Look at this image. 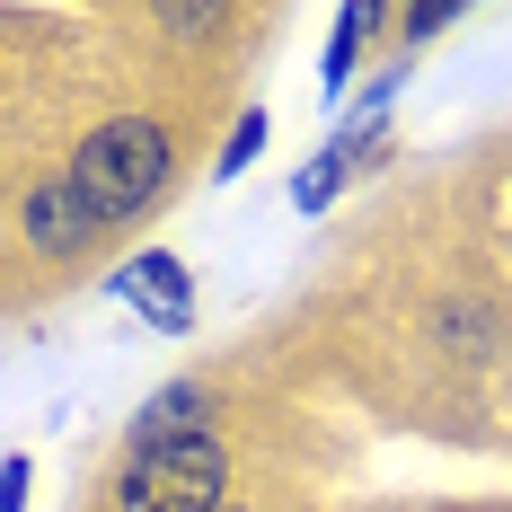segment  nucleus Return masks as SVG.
Segmentation results:
<instances>
[{
  "instance_id": "obj_1",
  "label": "nucleus",
  "mask_w": 512,
  "mask_h": 512,
  "mask_svg": "<svg viewBox=\"0 0 512 512\" xmlns=\"http://www.w3.org/2000/svg\"><path fill=\"white\" fill-rule=\"evenodd\" d=\"M62 186L98 212V221H133V212H151L177 186V133L151 124V115H115V124H98L71 151V177Z\"/></svg>"
},
{
  "instance_id": "obj_12",
  "label": "nucleus",
  "mask_w": 512,
  "mask_h": 512,
  "mask_svg": "<svg viewBox=\"0 0 512 512\" xmlns=\"http://www.w3.org/2000/svg\"><path fill=\"white\" fill-rule=\"evenodd\" d=\"M230 512H239V504H230Z\"/></svg>"
},
{
  "instance_id": "obj_2",
  "label": "nucleus",
  "mask_w": 512,
  "mask_h": 512,
  "mask_svg": "<svg viewBox=\"0 0 512 512\" xmlns=\"http://www.w3.org/2000/svg\"><path fill=\"white\" fill-rule=\"evenodd\" d=\"M230 451L221 433H159L133 442V460L115 468V512H230Z\"/></svg>"
},
{
  "instance_id": "obj_8",
  "label": "nucleus",
  "mask_w": 512,
  "mask_h": 512,
  "mask_svg": "<svg viewBox=\"0 0 512 512\" xmlns=\"http://www.w3.org/2000/svg\"><path fill=\"white\" fill-rule=\"evenodd\" d=\"M345 177H354V151H345V142H327V151H318L301 177H292V204H301V212H327Z\"/></svg>"
},
{
  "instance_id": "obj_7",
  "label": "nucleus",
  "mask_w": 512,
  "mask_h": 512,
  "mask_svg": "<svg viewBox=\"0 0 512 512\" xmlns=\"http://www.w3.org/2000/svg\"><path fill=\"white\" fill-rule=\"evenodd\" d=\"M433 336H451L460 354H495L504 345V309L495 301H442L433 309Z\"/></svg>"
},
{
  "instance_id": "obj_9",
  "label": "nucleus",
  "mask_w": 512,
  "mask_h": 512,
  "mask_svg": "<svg viewBox=\"0 0 512 512\" xmlns=\"http://www.w3.org/2000/svg\"><path fill=\"white\" fill-rule=\"evenodd\" d=\"M256 151H265V106H239V124H230V142H221V177H248Z\"/></svg>"
},
{
  "instance_id": "obj_6",
  "label": "nucleus",
  "mask_w": 512,
  "mask_h": 512,
  "mask_svg": "<svg viewBox=\"0 0 512 512\" xmlns=\"http://www.w3.org/2000/svg\"><path fill=\"white\" fill-rule=\"evenodd\" d=\"M389 27V9H336V36H327V62H318V80L327 89H354V62H362V36H380Z\"/></svg>"
},
{
  "instance_id": "obj_5",
  "label": "nucleus",
  "mask_w": 512,
  "mask_h": 512,
  "mask_svg": "<svg viewBox=\"0 0 512 512\" xmlns=\"http://www.w3.org/2000/svg\"><path fill=\"white\" fill-rule=\"evenodd\" d=\"M204 407H212V389H204V380H168L151 407H142L133 442H159V433H212V424H204Z\"/></svg>"
},
{
  "instance_id": "obj_11",
  "label": "nucleus",
  "mask_w": 512,
  "mask_h": 512,
  "mask_svg": "<svg viewBox=\"0 0 512 512\" xmlns=\"http://www.w3.org/2000/svg\"><path fill=\"white\" fill-rule=\"evenodd\" d=\"M27 504V460H0V512Z\"/></svg>"
},
{
  "instance_id": "obj_10",
  "label": "nucleus",
  "mask_w": 512,
  "mask_h": 512,
  "mask_svg": "<svg viewBox=\"0 0 512 512\" xmlns=\"http://www.w3.org/2000/svg\"><path fill=\"white\" fill-rule=\"evenodd\" d=\"M451 18H460V9H407V18H398V36H407V45H424V36H442Z\"/></svg>"
},
{
  "instance_id": "obj_3",
  "label": "nucleus",
  "mask_w": 512,
  "mask_h": 512,
  "mask_svg": "<svg viewBox=\"0 0 512 512\" xmlns=\"http://www.w3.org/2000/svg\"><path fill=\"white\" fill-rule=\"evenodd\" d=\"M106 283L142 309L151 327H168V336H186V327H195V283H186V265H177L168 248H159V256H133V265H124V274H106Z\"/></svg>"
},
{
  "instance_id": "obj_4",
  "label": "nucleus",
  "mask_w": 512,
  "mask_h": 512,
  "mask_svg": "<svg viewBox=\"0 0 512 512\" xmlns=\"http://www.w3.org/2000/svg\"><path fill=\"white\" fill-rule=\"evenodd\" d=\"M18 221H27V248H36V256H89V248H98V230H106L71 186H36V195L18 204Z\"/></svg>"
}]
</instances>
